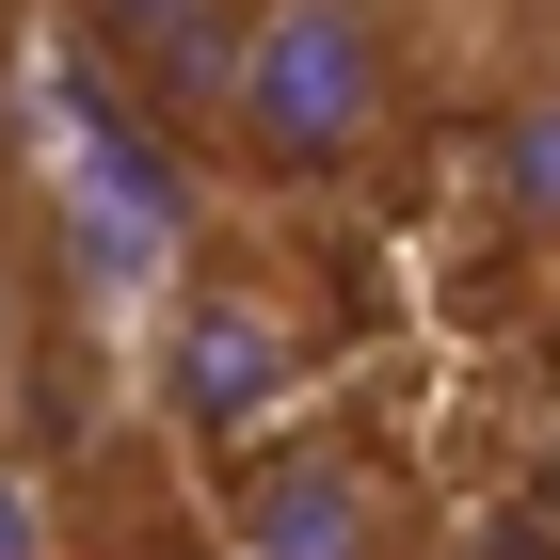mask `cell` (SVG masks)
<instances>
[{"label":"cell","instance_id":"cell-1","mask_svg":"<svg viewBox=\"0 0 560 560\" xmlns=\"http://www.w3.org/2000/svg\"><path fill=\"white\" fill-rule=\"evenodd\" d=\"M337 352H352V289L320 272V241H304L289 192H241V176H224L209 209H176L161 320H144V385H161V417L192 432V448L289 432L304 400L337 385Z\"/></svg>","mask_w":560,"mask_h":560},{"label":"cell","instance_id":"cell-2","mask_svg":"<svg viewBox=\"0 0 560 560\" xmlns=\"http://www.w3.org/2000/svg\"><path fill=\"white\" fill-rule=\"evenodd\" d=\"M448 113V33L432 0H241L224 33V96H209V161L241 192L337 209L400 144Z\"/></svg>","mask_w":560,"mask_h":560},{"label":"cell","instance_id":"cell-3","mask_svg":"<svg viewBox=\"0 0 560 560\" xmlns=\"http://www.w3.org/2000/svg\"><path fill=\"white\" fill-rule=\"evenodd\" d=\"M209 513H224V560H480L465 497L385 417H337V400H304L289 432L224 448Z\"/></svg>","mask_w":560,"mask_h":560},{"label":"cell","instance_id":"cell-4","mask_svg":"<svg viewBox=\"0 0 560 560\" xmlns=\"http://www.w3.org/2000/svg\"><path fill=\"white\" fill-rule=\"evenodd\" d=\"M465 176H480V224H497L528 272H560V33L513 48V65L465 96Z\"/></svg>","mask_w":560,"mask_h":560},{"label":"cell","instance_id":"cell-5","mask_svg":"<svg viewBox=\"0 0 560 560\" xmlns=\"http://www.w3.org/2000/svg\"><path fill=\"white\" fill-rule=\"evenodd\" d=\"M224 33H241V0H65V48H96V81L129 96V113H161L192 161H209Z\"/></svg>","mask_w":560,"mask_h":560},{"label":"cell","instance_id":"cell-6","mask_svg":"<svg viewBox=\"0 0 560 560\" xmlns=\"http://www.w3.org/2000/svg\"><path fill=\"white\" fill-rule=\"evenodd\" d=\"M65 320V192L33 144H0V432L33 417V352Z\"/></svg>","mask_w":560,"mask_h":560},{"label":"cell","instance_id":"cell-7","mask_svg":"<svg viewBox=\"0 0 560 560\" xmlns=\"http://www.w3.org/2000/svg\"><path fill=\"white\" fill-rule=\"evenodd\" d=\"M0 560H81V528H65V480L33 465V432H0Z\"/></svg>","mask_w":560,"mask_h":560},{"label":"cell","instance_id":"cell-8","mask_svg":"<svg viewBox=\"0 0 560 560\" xmlns=\"http://www.w3.org/2000/svg\"><path fill=\"white\" fill-rule=\"evenodd\" d=\"M528 304H545V369H560V272H528Z\"/></svg>","mask_w":560,"mask_h":560}]
</instances>
